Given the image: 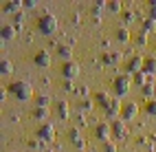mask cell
Returning a JSON list of instances; mask_svg holds the SVG:
<instances>
[{
    "mask_svg": "<svg viewBox=\"0 0 156 152\" xmlns=\"http://www.w3.org/2000/svg\"><path fill=\"white\" fill-rule=\"evenodd\" d=\"M7 88H9V93H11L16 99H20V101H29L31 97H33V86H31L29 82H24V79L11 82Z\"/></svg>",
    "mask_w": 156,
    "mask_h": 152,
    "instance_id": "1",
    "label": "cell"
},
{
    "mask_svg": "<svg viewBox=\"0 0 156 152\" xmlns=\"http://www.w3.org/2000/svg\"><path fill=\"white\" fill-rule=\"evenodd\" d=\"M37 31L44 35H53L57 31V18L53 13H42L37 20Z\"/></svg>",
    "mask_w": 156,
    "mask_h": 152,
    "instance_id": "2",
    "label": "cell"
},
{
    "mask_svg": "<svg viewBox=\"0 0 156 152\" xmlns=\"http://www.w3.org/2000/svg\"><path fill=\"white\" fill-rule=\"evenodd\" d=\"M130 84H132V75L128 73H121L112 79V88H114V95L121 97V95H126L128 90H130Z\"/></svg>",
    "mask_w": 156,
    "mask_h": 152,
    "instance_id": "3",
    "label": "cell"
},
{
    "mask_svg": "<svg viewBox=\"0 0 156 152\" xmlns=\"http://www.w3.org/2000/svg\"><path fill=\"white\" fill-rule=\"evenodd\" d=\"M121 110H123V104H121V99L119 97H112V101L103 108V113H106V117L108 119H121Z\"/></svg>",
    "mask_w": 156,
    "mask_h": 152,
    "instance_id": "4",
    "label": "cell"
},
{
    "mask_svg": "<svg viewBox=\"0 0 156 152\" xmlns=\"http://www.w3.org/2000/svg\"><path fill=\"white\" fill-rule=\"evenodd\" d=\"M143 64H145V57H141V55H132V57L128 60V64H126V73H128V75H136V73H141V71H143Z\"/></svg>",
    "mask_w": 156,
    "mask_h": 152,
    "instance_id": "5",
    "label": "cell"
},
{
    "mask_svg": "<svg viewBox=\"0 0 156 152\" xmlns=\"http://www.w3.org/2000/svg\"><path fill=\"white\" fill-rule=\"evenodd\" d=\"M110 128H112V137L114 139H126L128 137V126L123 124V119H114V121H110Z\"/></svg>",
    "mask_w": 156,
    "mask_h": 152,
    "instance_id": "6",
    "label": "cell"
},
{
    "mask_svg": "<svg viewBox=\"0 0 156 152\" xmlns=\"http://www.w3.org/2000/svg\"><path fill=\"white\" fill-rule=\"evenodd\" d=\"M136 115H139L136 101H126V104H123V110H121V119H123V121H132Z\"/></svg>",
    "mask_w": 156,
    "mask_h": 152,
    "instance_id": "7",
    "label": "cell"
},
{
    "mask_svg": "<svg viewBox=\"0 0 156 152\" xmlns=\"http://www.w3.org/2000/svg\"><path fill=\"white\" fill-rule=\"evenodd\" d=\"M77 75H79V64L77 62H64V66H62V77L73 82Z\"/></svg>",
    "mask_w": 156,
    "mask_h": 152,
    "instance_id": "8",
    "label": "cell"
},
{
    "mask_svg": "<svg viewBox=\"0 0 156 152\" xmlns=\"http://www.w3.org/2000/svg\"><path fill=\"white\" fill-rule=\"evenodd\" d=\"M95 137H97L99 141H103V143H108L110 137H112L110 124H97V126H95Z\"/></svg>",
    "mask_w": 156,
    "mask_h": 152,
    "instance_id": "9",
    "label": "cell"
},
{
    "mask_svg": "<svg viewBox=\"0 0 156 152\" xmlns=\"http://www.w3.org/2000/svg\"><path fill=\"white\" fill-rule=\"evenodd\" d=\"M33 62H35V66H40V68H48L51 66V62H53V57H51V53L48 51H37V53L33 55Z\"/></svg>",
    "mask_w": 156,
    "mask_h": 152,
    "instance_id": "10",
    "label": "cell"
},
{
    "mask_svg": "<svg viewBox=\"0 0 156 152\" xmlns=\"http://www.w3.org/2000/svg\"><path fill=\"white\" fill-rule=\"evenodd\" d=\"M37 139L42 141H53L55 139V126L53 124H42L37 128Z\"/></svg>",
    "mask_w": 156,
    "mask_h": 152,
    "instance_id": "11",
    "label": "cell"
},
{
    "mask_svg": "<svg viewBox=\"0 0 156 152\" xmlns=\"http://www.w3.org/2000/svg\"><path fill=\"white\" fill-rule=\"evenodd\" d=\"M16 35H18V27H16V24H9V22L0 24V40H2V42H7V40H13Z\"/></svg>",
    "mask_w": 156,
    "mask_h": 152,
    "instance_id": "12",
    "label": "cell"
},
{
    "mask_svg": "<svg viewBox=\"0 0 156 152\" xmlns=\"http://www.w3.org/2000/svg\"><path fill=\"white\" fill-rule=\"evenodd\" d=\"M55 115L59 117V119H68L70 117V106H68V101H64V99H59V101H55Z\"/></svg>",
    "mask_w": 156,
    "mask_h": 152,
    "instance_id": "13",
    "label": "cell"
},
{
    "mask_svg": "<svg viewBox=\"0 0 156 152\" xmlns=\"http://www.w3.org/2000/svg\"><path fill=\"white\" fill-rule=\"evenodd\" d=\"M24 7V2H22V0H11V2H5L2 5V11L5 13H20V9H22Z\"/></svg>",
    "mask_w": 156,
    "mask_h": 152,
    "instance_id": "14",
    "label": "cell"
},
{
    "mask_svg": "<svg viewBox=\"0 0 156 152\" xmlns=\"http://www.w3.org/2000/svg\"><path fill=\"white\" fill-rule=\"evenodd\" d=\"M143 73L145 75H156V55H150V57H145V64H143Z\"/></svg>",
    "mask_w": 156,
    "mask_h": 152,
    "instance_id": "15",
    "label": "cell"
},
{
    "mask_svg": "<svg viewBox=\"0 0 156 152\" xmlns=\"http://www.w3.org/2000/svg\"><path fill=\"white\" fill-rule=\"evenodd\" d=\"M119 60H121V53H119V51H108V53L101 55V62H103V64H117Z\"/></svg>",
    "mask_w": 156,
    "mask_h": 152,
    "instance_id": "16",
    "label": "cell"
},
{
    "mask_svg": "<svg viewBox=\"0 0 156 152\" xmlns=\"http://www.w3.org/2000/svg\"><path fill=\"white\" fill-rule=\"evenodd\" d=\"M57 55L64 60V62H73V60H70V57H73V49H70L68 44H59V46H57Z\"/></svg>",
    "mask_w": 156,
    "mask_h": 152,
    "instance_id": "17",
    "label": "cell"
},
{
    "mask_svg": "<svg viewBox=\"0 0 156 152\" xmlns=\"http://www.w3.org/2000/svg\"><path fill=\"white\" fill-rule=\"evenodd\" d=\"M132 82H134V84H139V86L143 88L145 84H150L152 79H150V75H145L143 71H141V73H136V75H132Z\"/></svg>",
    "mask_w": 156,
    "mask_h": 152,
    "instance_id": "18",
    "label": "cell"
},
{
    "mask_svg": "<svg viewBox=\"0 0 156 152\" xmlns=\"http://www.w3.org/2000/svg\"><path fill=\"white\" fill-rule=\"evenodd\" d=\"M141 29H143L145 33H152V31H156V20H152V18H143Z\"/></svg>",
    "mask_w": 156,
    "mask_h": 152,
    "instance_id": "19",
    "label": "cell"
},
{
    "mask_svg": "<svg viewBox=\"0 0 156 152\" xmlns=\"http://www.w3.org/2000/svg\"><path fill=\"white\" fill-rule=\"evenodd\" d=\"M95 101H97V104H101L103 108H106V106L110 104V101H112V97H110L108 93H103V90H101V93H97V95H95Z\"/></svg>",
    "mask_w": 156,
    "mask_h": 152,
    "instance_id": "20",
    "label": "cell"
},
{
    "mask_svg": "<svg viewBox=\"0 0 156 152\" xmlns=\"http://www.w3.org/2000/svg\"><path fill=\"white\" fill-rule=\"evenodd\" d=\"M51 106V97L48 95H37L35 97V108H48Z\"/></svg>",
    "mask_w": 156,
    "mask_h": 152,
    "instance_id": "21",
    "label": "cell"
},
{
    "mask_svg": "<svg viewBox=\"0 0 156 152\" xmlns=\"http://www.w3.org/2000/svg\"><path fill=\"white\" fill-rule=\"evenodd\" d=\"M106 9L112 11V13H123V5L119 2V0H110V2L106 5Z\"/></svg>",
    "mask_w": 156,
    "mask_h": 152,
    "instance_id": "22",
    "label": "cell"
},
{
    "mask_svg": "<svg viewBox=\"0 0 156 152\" xmlns=\"http://www.w3.org/2000/svg\"><path fill=\"white\" fill-rule=\"evenodd\" d=\"M11 71H13V64L9 62L7 57H2V60H0V73H2V75H9Z\"/></svg>",
    "mask_w": 156,
    "mask_h": 152,
    "instance_id": "23",
    "label": "cell"
},
{
    "mask_svg": "<svg viewBox=\"0 0 156 152\" xmlns=\"http://www.w3.org/2000/svg\"><path fill=\"white\" fill-rule=\"evenodd\" d=\"M117 40H119V42H128V40H130L128 27H119V29H117Z\"/></svg>",
    "mask_w": 156,
    "mask_h": 152,
    "instance_id": "24",
    "label": "cell"
},
{
    "mask_svg": "<svg viewBox=\"0 0 156 152\" xmlns=\"http://www.w3.org/2000/svg\"><path fill=\"white\" fill-rule=\"evenodd\" d=\"M77 110H79V113H90V110H92V101L90 99H81L77 104Z\"/></svg>",
    "mask_w": 156,
    "mask_h": 152,
    "instance_id": "25",
    "label": "cell"
},
{
    "mask_svg": "<svg viewBox=\"0 0 156 152\" xmlns=\"http://www.w3.org/2000/svg\"><path fill=\"white\" fill-rule=\"evenodd\" d=\"M46 117H48V108H33V119L44 121Z\"/></svg>",
    "mask_w": 156,
    "mask_h": 152,
    "instance_id": "26",
    "label": "cell"
},
{
    "mask_svg": "<svg viewBox=\"0 0 156 152\" xmlns=\"http://www.w3.org/2000/svg\"><path fill=\"white\" fill-rule=\"evenodd\" d=\"M143 95H145V97H154V95H156V86H154L152 82L145 84V86H143Z\"/></svg>",
    "mask_w": 156,
    "mask_h": 152,
    "instance_id": "27",
    "label": "cell"
},
{
    "mask_svg": "<svg viewBox=\"0 0 156 152\" xmlns=\"http://www.w3.org/2000/svg\"><path fill=\"white\" fill-rule=\"evenodd\" d=\"M145 113H147V115H156V99H150L147 104H145Z\"/></svg>",
    "mask_w": 156,
    "mask_h": 152,
    "instance_id": "28",
    "label": "cell"
},
{
    "mask_svg": "<svg viewBox=\"0 0 156 152\" xmlns=\"http://www.w3.org/2000/svg\"><path fill=\"white\" fill-rule=\"evenodd\" d=\"M147 18L156 20V0H152V2L147 5Z\"/></svg>",
    "mask_w": 156,
    "mask_h": 152,
    "instance_id": "29",
    "label": "cell"
},
{
    "mask_svg": "<svg viewBox=\"0 0 156 152\" xmlns=\"http://www.w3.org/2000/svg\"><path fill=\"white\" fill-rule=\"evenodd\" d=\"M121 20H123V24H130L132 20H134V11H123L121 13Z\"/></svg>",
    "mask_w": 156,
    "mask_h": 152,
    "instance_id": "30",
    "label": "cell"
},
{
    "mask_svg": "<svg viewBox=\"0 0 156 152\" xmlns=\"http://www.w3.org/2000/svg\"><path fill=\"white\" fill-rule=\"evenodd\" d=\"M136 44H139V46H145V44H147V33H145V31H141V33L136 35Z\"/></svg>",
    "mask_w": 156,
    "mask_h": 152,
    "instance_id": "31",
    "label": "cell"
},
{
    "mask_svg": "<svg viewBox=\"0 0 156 152\" xmlns=\"http://www.w3.org/2000/svg\"><path fill=\"white\" fill-rule=\"evenodd\" d=\"M42 143H44L42 139H31V141H29V148H31V150H40V148H42Z\"/></svg>",
    "mask_w": 156,
    "mask_h": 152,
    "instance_id": "32",
    "label": "cell"
},
{
    "mask_svg": "<svg viewBox=\"0 0 156 152\" xmlns=\"http://www.w3.org/2000/svg\"><path fill=\"white\" fill-rule=\"evenodd\" d=\"M103 152H117V143H114V141H108V143H103Z\"/></svg>",
    "mask_w": 156,
    "mask_h": 152,
    "instance_id": "33",
    "label": "cell"
},
{
    "mask_svg": "<svg viewBox=\"0 0 156 152\" xmlns=\"http://www.w3.org/2000/svg\"><path fill=\"white\" fill-rule=\"evenodd\" d=\"M68 139H73V141L81 139V137H79V130H77V128H70V130H68Z\"/></svg>",
    "mask_w": 156,
    "mask_h": 152,
    "instance_id": "34",
    "label": "cell"
},
{
    "mask_svg": "<svg viewBox=\"0 0 156 152\" xmlns=\"http://www.w3.org/2000/svg\"><path fill=\"white\" fill-rule=\"evenodd\" d=\"M73 146H75L79 152H84V148H86V141H84V139H77V141H73Z\"/></svg>",
    "mask_w": 156,
    "mask_h": 152,
    "instance_id": "35",
    "label": "cell"
},
{
    "mask_svg": "<svg viewBox=\"0 0 156 152\" xmlns=\"http://www.w3.org/2000/svg\"><path fill=\"white\" fill-rule=\"evenodd\" d=\"M24 2V9H35L37 7V0H22Z\"/></svg>",
    "mask_w": 156,
    "mask_h": 152,
    "instance_id": "36",
    "label": "cell"
},
{
    "mask_svg": "<svg viewBox=\"0 0 156 152\" xmlns=\"http://www.w3.org/2000/svg\"><path fill=\"white\" fill-rule=\"evenodd\" d=\"M62 88H64L66 93H70V90L75 88V86H73V82H70V79H64V84H62Z\"/></svg>",
    "mask_w": 156,
    "mask_h": 152,
    "instance_id": "37",
    "label": "cell"
},
{
    "mask_svg": "<svg viewBox=\"0 0 156 152\" xmlns=\"http://www.w3.org/2000/svg\"><path fill=\"white\" fill-rule=\"evenodd\" d=\"M13 18H16V27L20 29V24H22V20H24V13H22V11H20V13H16Z\"/></svg>",
    "mask_w": 156,
    "mask_h": 152,
    "instance_id": "38",
    "label": "cell"
},
{
    "mask_svg": "<svg viewBox=\"0 0 156 152\" xmlns=\"http://www.w3.org/2000/svg\"><path fill=\"white\" fill-rule=\"evenodd\" d=\"M77 126H79V128H84V126H86V119H84V115H77Z\"/></svg>",
    "mask_w": 156,
    "mask_h": 152,
    "instance_id": "39",
    "label": "cell"
},
{
    "mask_svg": "<svg viewBox=\"0 0 156 152\" xmlns=\"http://www.w3.org/2000/svg\"><path fill=\"white\" fill-rule=\"evenodd\" d=\"M154 97H156V95H154Z\"/></svg>",
    "mask_w": 156,
    "mask_h": 152,
    "instance_id": "40",
    "label": "cell"
}]
</instances>
